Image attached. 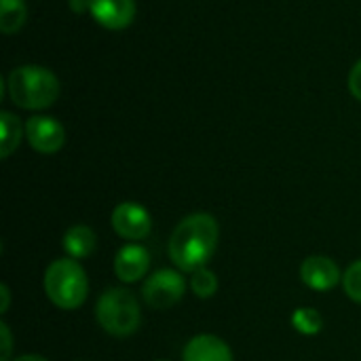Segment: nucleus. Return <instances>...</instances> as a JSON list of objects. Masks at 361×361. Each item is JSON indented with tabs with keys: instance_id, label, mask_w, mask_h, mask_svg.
Wrapping results in <instances>:
<instances>
[{
	"instance_id": "nucleus-1",
	"label": "nucleus",
	"mask_w": 361,
	"mask_h": 361,
	"mask_svg": "<svg viewBox=\"0 0 361 361\" xmlns=\"http://www.w3.org/2000/svg\"><path fill=\"white\" fill-rule=\"evenodd\" d=\"M220 241V226L209 214H190L173 228L167 252L171 262L182 273L203 269L216 254Z\"/></svg>"
},
{
	"instance_id": "nucleus-2",
	"label": "nucleus",
	"mask_w": 361,
	"mask_h": 361,
	"mask_svg": "<svg viewBox=\"0 0 361 361\" xmlns=\"http://www.w3.org/2000/svg\"><path fill=\"white\" fill-rule=\"evenodd\" d=\"M59 95L57 76L40 66H21L8 76V97L25 110H42L55 104Z\"/></svg>"
},
{
	"instance_id": "nucleus-3",
	"label": "nucleus",
	"mask_w": 361,
	"mask_h": 361,
	"mask_svg": "<svg viewBox=\"0 0 361 361\" xmlns=\"http://www.w3.org/2000/svg\"><path fill=\"white\" fill-rule=\"evenodd\" d=\"M44 294L63 311L78 309L89 294V279L85 269L74 258H57L44 271Z\"/></svg>"
},
{
	"instance_id": "nucleus-4",
	"label": "nucleus",
	"mask_w": 361,
	"mask_h": 361,
	"mask_svg": "<svg viewBox=\"0 0 361 361\" xmlns=\"http://www.w3.org/2000/svg\"><path fill=\"white\" fill-rule=\"evenodd\" d=\"M95 319L110 336H131L142 324V311L135 296L123 288L106 290L95 305Z\"/></svg>"
},
{
	"instance_id": "nucleus-5",
	"label": "nucleus",
	"mask_w": 361,
	"mask_h": 361,
	"mask_svg": "<svg viewBox=\"0 0 361 361\" xmlns=\"http://www.w3.org/2000/svg\"><path fill=\"white\" fill-rule=\"evenodd\" d=\"M184 292H186V279L182 277V271H173V269H161L152 273L142 286L144 302L157 311H165L178 305Z\"/></svg>"
},
{
	"instance_id": "nucleus-6",
	"label": "nucleus",
	"mask_w": 361,
	"mask_h": 361,
	"mask_svg": "<svg viewBox=\"0 0 361 361\" xmlns=\"http://www.w3.org/2000/svg\"><path fill=\"white\" fill-rule=\"evenodd\" d=\"M110 222H112V231L127 241H142L152 231V218L148 209L133 201H125L116 205Z\"/></svg>"
},
{
	"instance_id": "nucleus-7",
	"label": "nucleus",
	"mask_w": 361,
	"mask_h": 361,
	"mask_svg": "<svg viewBox=\"0 0 361 361\" xmlns=\"http://www.w3.org/2000/svg\"><path fill=\"white\" fill-rule=\"evenodd\" d=\"M27 144L40 154H55L66 144V129L51 116H32L25 123Z\"/></svg>"
},
{
	"instance_id": "nucleus-8",
	"label": "nucleus",
	"mask_w": 361,
	"mask_h": 361,
	"mask_svg": "<svg viewBox=\"0 0 361 361\" xmlns=\"http://www.w3.org/2000/svg\"><path fill=\"white\" fill-rule=\"evenodd\" d=\"M300 279L315 292H330L343 281L338 264L328 256H309L300 264Z\"/></svg>"
},
{
	"instance_id": "nucleus-9",
	"label": "nucleus",
	"mask_w": 361,
	"mask_h": 361,
	"mask_svg": "<svg viewBox=\"0 0 361 361\" xmlns=\"http://www.w3.org/2000/svg\"><path fill=\"white\" fill-rule=\"evenodd\" d=\"M93 19L106 30H125L135 19V0H89Z\"/></svg>"
},
{
	"instance_id": "nucleus-10",
	"label": "nucleus",
	"mask_w": 361,
	"mask_h": 361,
	"mask_svg": "<svg viewBox=\"0 0 361 361\" xmlns=\"http://www.w3.org/2000/svg\"><path fill=\"white\" fill-rule=\"evenodd\" d=\"M150 269V254L144 245L129 243L114 256V275L125 283H135L146 277Z\"/></svg>"
},
{
	"instance_id": "nucleus-11",
	"label": "nucleus",
	"mask_w": 361,
	"mask_h": 361,
	"mask_svg": "<svg viewBox=\"0 0 361 361\" xmlns=\"http://www.w3.org/2000/svg\"><path fill=\"white\" fill-rule=\"evenodd\" d=\"M182 361H235L231 347L214 336V334H199L188 341L182 351Z\"/></svg>"
},
{
	"instance_id": "nucleus-12",
	"label": "nucleus",
	"mask_w": 361,
	"mask_h": 361,
	"mask_svg": "<svg viewBox=\"0 0 361 361\" xmlns=\"http://www.w3.org/2000/svg\"><path fill=\"white\" fill-rule=\"evenodd\" d=\"M95 245H97L95 233L85 224H76V226L68 228L61 239L63 252L68 254V258H74V260L89 258L95 252Z\"/></svg>"
},
{
	"instance_id": "nucleus-13",
	"label": "nucleus",
	"mask_w": 361,
	"mask_h": 361,
	"mask_svg": "<svg viewBox=\"0 0 361 361\" xmlns=\"http://www.w3.org/2000/svg\"><path fill=\"white\" fill-rule=\"evenodd\" d=\"M27 8L23 0H0V30L4 34H15L23 27Z\"/></svg>"
},
{
	"instance_id": "nucleus-14",
	"label": "nucleus",
	"mask_w": 361,
	"mask_h": 361,
	"mask_svg": "<svg viewBox=\"0 0 361 361\" xmlns=\"http://www.w3.org/2000/svg\"><path fill=\"white\" fill-rule=\"evenodd\" d=\"M0 127H2V142H0V157L8 159L19 142H21V123L15 114L11 112H2L0 114Z\"/></svg>"
},
{
	"instance_id": "nucleus-15",
	"label": "nucleus",
	"mask_w": 361,
	"mask_h": 361,
	"mask_svg": "<svg viewBox=\"0 0 361 361\" xmlns=\"http://www.w3.org/2000/svg\"><path fill=\"white\" fill-rule=\"evenodd\" d=\"M292 326L298 334H305V336H315L322 332L324 328V319L319 315V311L311 309V307H300L294 311L292 315Z\"/></svg>"
},
{
	"instance_id": "nucleus-16",
	"label": "nucleus",
	"mask_w": 361,
	"mask_h": 361,
	"mask_svg": "<svg viewBox=\"0 0 361 361\" xmlns=\"http://www.w3.org/2000/svg\"><path fill=\"white\" fill-rule=\"evenodd\" d=\"M190 290L197 298H212L218 292V277L212 269L203 267L192 273L190 277Z\"/></svg>"
},
{
	"instance_id": "nucleus-17",
	"label": "nucleus",
	"mask_w": 361,
	"mask_h": 361,
	"mask_svg": "<svg viewBox=\"0 0 361 361\" xmlns=\"http://www.w3.org/2000/svg\"><path fill=\"white\" fill-rule=\"evenodd\" d=\"M343 288H345V294L353 302H360L361 305V260L353 262L345 271V275H343Z\"/></svg>"
},
{
	"instance_id": "nucleus-18",
	"label": "nucleus",
	"mask_w": 361,
	"mask_h": 361,
	"mask_svg": "<svg viewBox=\"0 0 361 361\" xmlns=\"http://www.w3.org/2000/svg\"><path fill=\"white\" fill-rule=\"evenodd\" d=\"M349 91L355 99L361 102V59L351 68L349 72Z\"/></svg>"
},
{
	"instance_id": "nucleus-19",
	"label": "nucleus",
	"mask_w": 361,
	"mask_h": 361,
	"mask_svg": "<svg viewBox=\"0 0 361 361\" xmlns=\"http://www.w3.org/2000/svg\"><path fill=\"white\" fill-rule=\"evenodd\" d=\"M0 336H2V353H0V360L2 361H11V351H13V338H11V330L8 326L2 322L0 324Z\"/></svg>"
},
{
	"instance_id": "nucleus-20",
	"label": "nucleus",
	"mask_w": 361,
	"mask_h": 361,
	"mask_svg": "<svg viewBox=\"0 0 361 361\" xmlns=\"http://www.w3.org/2000/svg\"><path fill=\"white\" fill-rule=\"evenodd\" d=\"M0 298H2L0 313H6V311H8V302H11V292H8V286H0Z\"/></svg>"
},
{
	"instance_id": "nucleus-21",
	"label": "nucleus",
	"mask_w": 361,
	"mask_h": 361,
	"mask_svg": "<svg viewBox=\"0 0 361 361\" xmlns=\"http://www.w3.org/2000/svg\"><path fill=\"white\" fill-rule=\"evenodd\" d=\"M11 361H49L47 357H42V355H21V357H15V360Z\"/></svg>"
},
{
	"instance_id": "nucleus-22",
	"label": "nucleus",
	"mask_w": 361,
	"mask_h": 361,
	"mask_svg": "<svg viewBox=\"0 0 361 361\" xmlns=\"http://www.w3.org/2000/svg\"><path fill=\"white\" fill-rule=\"evenodd\" d=\"M161 361H165V360H161Z\"/></svg>"
}]
</instances>
